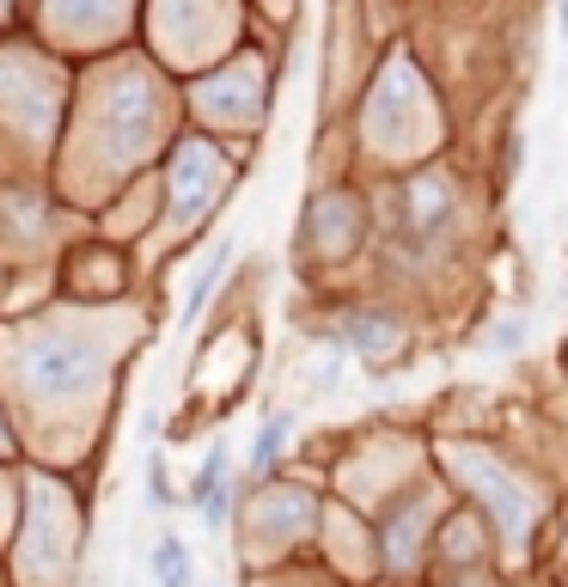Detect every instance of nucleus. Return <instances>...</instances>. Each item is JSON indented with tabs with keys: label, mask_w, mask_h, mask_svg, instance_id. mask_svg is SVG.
I'll return each mask as SVG.
<instances>
[{
	"label": "nucleus",
	"mask_w": 568,
	"mask_h": 587,
	"mask_svg": "<svg viewBox=\"0 0 568 587\" xmlns=\"http://www.w3.org/2000/svg\"><path fill=\"white\" fill-rule=\"evenodd\" d=\"M563 25H568V0H563Z\"/></svg>",
	"instance_id": "9d476101"
},
{
	"label": "nucleus",
	"mask_w": 568,
	"mask_h": 587,
	"mask_svg": "<svg viewBox=\"0 0 568 587\" xmlns=\"http://www.w3.org/2000/svg\"><path fill=\"white\" fill-rule=\"evenodd\" d=\"M232 257H239V239H215V251L196 263V276H190V294H184V325H196L202 319V307H208V294L227 281V269H232Z\"/></svg>",
	"instance_id": "20e7f679"
},
{
	"label": "nucleus",
	"mask_w": 568,
	"mask_h": 587,
	"mask_svg": "<svg viewBox=\"0 0 568 587\" xmlns=\"http://www.w3.org/2000/svg\"><path fill=\"white\" fill-rule=\"evenodd\" d=\"M398 215H403V227H398L403 245L428 251L434 239H446V227H452V196H446L440 178H422V184H410L398 196Z\"/></svg>",
	"instance_id": "f03ea898"
},
{
	"label": "nucleus",
	"mask_w": 568,
	"mask_h": 587,
	"mask_svg": "<svg viewBox=\"0 0 568 587\" xmlns=\"http://www.w3.org/2000/svg\"><path fill=\"white\" fill-rule=\"evenodd\" d=\"M288 434H293V410H276V417L257 429V441H251V471H276L281 447H288Z\"/></svg>",
	"instance_id": "423d86ee"
},
{
	"label": "nucleus",
	"mask_w": 568,
	"mask_h": 587,
	"mask_svg": "<svg viewBox=\"0 0 568 587\" xmlns=\"http://www.w3.org/2000/svg\"><path fill=\"white\" fill-rule=\"evenodd\" d=\"M520 337H525V319H501V325L490 331V349L507 356V349H520Z\"/></svg>",
	"instance_id": "1a4fd4ad"
},
{
	"label": "nucleus",
	"mask_w": 568,
	"mask_h": 587,
	"mask_svg": "<svg viewBox=\"0 0 568 587\" xmlns=\"http://www.w3.org/2000/svg\"><path fill=\"white\" fill-rule=\"evenodd\" d=\"M25 373H32V386L44 398H68V392H86L98 380V349L93 343H32L25 349Z\"/></svg>",
	"instance_id": "f257e3e1"
},
{
	"label": "nucleus",
	"mask_w": 568,
	"mask_h": 587,
	"mask_svg": "<svg viewBox=\"0 0 568 587\" xmlns=\"http://www.w3.org/2000/svg\"><path fill=\"white\" fill-rule=\"evenodd\" d=\"M227 471H232V459H227V447L215 441V453L202 459L196 483H190V508H196L208 526H220V520H227V502H232V483H227Z\"/></svg>",
	"instance_id": "7ed1b4c3"
},
{
	"label": "nucleus",
	"mask_w": 568,
	"mask_h": 587,
	"mask_svg": "<svg viewBox=\"0 0 568 587\" xmlns=\"http://www.w3.org/2000/svg\"><path fill=\"white\" fill-rule=\"evenodd\" d=\"M154 582L159 587H190V551H184V539H159L154 544Z\"/></svg>",
	"instance_id": "0eeeda50"
},
{
	"label": "nucleus",
	"mask_w": 568,
	"mask_h": 587,
	"mask_svg": "<svg viewBox=\"0 0 568 587\" xmlns=\"http://www.w3.org/2000/svg\"><path fill=\"white\" fill-rule=\"evenodd\" d=\"M147 508H178V490H171V471L159 453H147Z\"/></svg>",
	"instance_id": "6e6552de"
},
{
	"label": "nucleus",
	"mask_w": 568,
	"mask_h": 587,
	"mask_svg": "<svg viewBox=\"0 0 568 587\" xmlns=\"http://www.w3.org/2000/svg\"><path fill=\"white\" fill-rule=\"evenodd\" d=\"M342 337H349V349H391L398 343V319L391 312H349L342 319Z\"/></svg>",
	"instance_id": "39448f33"
}]
</instances>
